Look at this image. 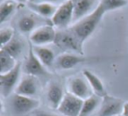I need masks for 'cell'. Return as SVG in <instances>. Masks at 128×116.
I'll return each instance as SVG.
<instances>
[{
  "instance_id": "6da1fadb",
  "label": "cell",
  "mask_w": 128,
  "mask_h": 116,
  "mask_svg": "<svg viewBox=\"0 0 128 116\" xmlns=\"http://www.w3.org/2000/svg\"><path fill=\"white\" fill-rule=\"evenodd\" d=\"M105 13V10L99 3V6L94 12L82 18L79 21L76 22L71 27H70V29L84 44V41L93 34L96 27L99 25Z\"/></svg>"
},
{
  "instance_id": "7a4b0ae2",
  "label": "cell",
  "mask_w": 128,
  "mask_h": 116,
  "mask_svg": "<svg viewBox=\"0 0 128 116\" xmlns=\"http://www.w3.org/2000/svg\"><path fill=\"white\" fill-rule=\"evenodd\" d=\"M74 16V4L73 0H66L60 6H58L56 12L51 18L52 25L56 28L64 30L67 29Z\"/></svg>"
},
{
  "instance_id": "3957f363",
  "label": "cell",
  "mask_w": 128,
  "mask_h": 116,
  "mask_svg": "<svg viewBox=\"0 0 128 116\" xmlns=\"http://www.w3.org/2000/svg\"><path fill=\"white\" fill-rule=\"evenodd\" d=\"M54 43L60 49L72 50L77 52L80 55H84L82 51L84 44L79 41L78 38L71 32L70 28L57 31L56 37Z\"/></svg>"
},
{
  "instance_id": "277c9868",
  "label": "cell",
  "mask_w": 128,
  "mask_h": 116,
  "mask_svg": "<svg viewBox=\"0 0 128 116\" xmlns=\"http://www.w3.org/2000/svg\"><path fill=\"white\" fill-rule=\"evenodd\" d=\"M82 104L84 99L70 92H67L57 111L63 116H79Z\"/></svg>"
},
{
  "instance_id": "5b68a950",
  "label": "cell",
  "mask_w": 128,
  "mask_h": 116,
  "mask_svg": "<svg viewBox=\"0 0 128 116\" xmlns=\"http://www.w3.org/2000/svg\"><path fill=\"white\" fill-rule=\"evenodd\" d=\"M124 102L122 99L110 95L102 98V102L98 116H118L122 113Z\"/></svg>"
},
{
  "instance_id": "8992f818",
  "label": "cell",
  "mask_w": 128,
  "mask_h": 116,
  "mask_svg": "<svg viewBox=\"0 0 128 116\" xmlns=\"http://www.w3.org/2000/svg\"><path fill=\"white\" fill-rule=\"evenodd\" d=\"M56 33L53 25H44L37 27L30 34V41L36 46H43L45 44L54 42Z\"/></svg>"
},
{
  "instance_id": "52a82bcc",
  "label": "cell",
  "mask_w": 128,
  "mask_h": 116,
  "mask_svg": "<svg viewBox=\"0 0 128 116\" xmlns=\"http://www.w3.org/2000/svg\"><path fill=\"white\" fill-rule=\"evenodd\" d=\"M40 100L32 97H26L15 93L12 99V106L16 113L25 114L39 107Z\"/></svg>"
},
{
  "instance_id": "ba28073f",
  "label": "cell",
  "mask_w": 128,
  "mask_h": 116,
  "mask_svg": "<svg viewBox=\"0 0 128 116\" xmlns=\"http://www.w3.org/2000/svg\"><path fill=\"white\" fill-rule=\"evenodd\" d=\"M20 70H21V63H18L17 66L11 71L4 74H0V88L4 97L9 96L16 84H18Z\"/></svg>"
},
{
  "instance_id": "9c48e42d",
  "label": "cell",
  "mask_w": 128,
  "mask_h": 116,
  "mask_svg": "<svg viewBox=\"0 0 128 116\" xmlns=\"http://www.w3.org/2000/svg\"><path fill=\"white\" fill-rule=\"evenodd\" d=\"M24 71L29 76L37 77L40 75H44L46 73V70L44 69V65L41 63L39 60L37 55H35L34 51L32 45L30 43L29 45V50L27 54V58L26 60V63L24 64Z\"/></svg>"
},
{
  "instance_id": "30bf717a",
  "label": "cell",
  "mask_w": 128,
  "mask_h": 116,
  "mask_svg": "<svg viewBox=\"0 0 128 116\" xmlns=\"http://www.w3.org/2000/svg\"><path fill=\"white\" fill-rule=\"evenodd\" d=\"M99 3L98 0H73V20L77 22L87 15L90 14L99 6Z\"/></svg>"
},
{
  "instance_id": "8fae6325",
  "label": "cell",
  "mask_w": 128,
  "mask_h": 116,
  "mask_svg": "<svg viewBox=\"0 0 128 116\" xmlns=\"http://www.w3.org/2000/svg\"><path fill=\"white\" fill-rule=\"evenodd\" d=\"M68 92L72 93L75 96L82 98V99H86L93 95L91 87L87 82L86 79H84L82 77H74L70 80L68 84Z\"/></svg>"
},
{
  "instance_id": "7c38bea8",
  "label": "cell",
  "mask_w": 128,
  "mask_h": 116,
  "mask_svg": "<svg viewBox=\"0 0 128 116\" xmlns=\"http://www.w3.org/2000/svg\"><path fill=\"white\" fill-rule=\"evenodd\" d=\"M16 94L26 97H34L37 93V82L32 76H26L16 87Z\"/></svg>"
},
{
  "instance_id": "4fadbf2b",
  "label": "cell",
  "mask_w": 128,
  "mask_h": 116,
  "mask_svg": "<svg viewBox=\"0 0 128 116\" xmlns=\"http://www.w3.org/2000/svg\"><path fill=\"white\" fill-rule=\"evenodd\" d=\"M64 95L65 93L63 92V90L60 84L57 83H51L46 92V99L50 106L57 110L63 99Z\"/></svg>"
},
{
  "instance_id": "5bb4252c",
  "label": "cell",
  "mask_w": 128,
  "mask_h": 116,
  "mask_svg": "<svg viewBox=\"0 0 128 116\" xmlns=\"http://www.w3.org/2000/svg\"><path fill=\"white\" fill-rule=\"evenodd\" d=\"M84 61H85V58L81 55L65 53L58 56V58L56 59V64L58 68L62 70H70L79 63H84Z\"/></svg>"
},
{
  "instance_id": "9a60e30c",
  "label": "cell",
  "mask_w": 128,
  "mask_h": 116,
  "mask_svg": "<svg viewBox=\"0 0 128 116\" xmlns=\"http://www.w3.org/2000/svg\"><path fill=\"white\" fill-rule=\"evenodd\" d=\"M28 7L32 12L38 13L40 16L46 17V18H52L57 10V6H55L52 3L42 2V3H35V2H28Z\"/></svg>"
},
{
  "instance_id": "2e32d148",
  "label": "cell",
  "mask_w": 128,
  "mask_h": 116,
  "mask_svg": "<svg viewBox=\"0 0 128 116\" xmlns=\"http://www.w3.org/2000/svg\"><path fill=\"white\" fill-rule=\"evenodd\" d=\"M84 76L87 80V82L89 83V84L90 85L91 89L94 91L95 94L101 97V98L107 95L103 82L100 80V78L98 76H96L93 72L90 71L88 70H84Z\"/></svg>"
},
{
  "instance_id": "e0dca14e",
  "label": "cell",
  "mask_w": 128,
  "mask_h": 116,
  "mask_svg": "<svg viewBox=\"0 0 128 116\" xmlns=\"http://www.w3.org/2000/svg\"><path fill=\"white\" fill-rule=\"evenodd\" d=\"M34 51L44 66L50 67L54 62V53L50 48L43 46H32Z\"/></svg>"
},
{
  "instance_id": "ac0fdd59",
  "label": "cell",
  "mask_w": 128,
  "mask_h": 116,
  "mask_svg": "<svg viewBox=\"0 0 128 116\" xmlns=\"http://www.w3.org/2000/svg\"><path fill=\"white\" fill-rule=\"evenodd\" d=\"M102 98L98 95H92L84 100L82 109L79 116H89L101 105Z\"/></svg>"
},
{
  "instance_id": "d6986e66",
  "label": "cell",
  "mask_w": 128,
  "mask_h": 116,
  "mask_svg": "<svg viewBox=\"0 0 128 116\" xmlns=\"http://www.w3.org/2000/svg\"><path fill=\"white\" fill-rule=\"evenodd\" d=\"M18 62L14 57L10 55L4 50L0 49V74H4L11 71L15 68Z\"/></svg>"
},
{
  "instance_id": "ffe728a7",
  "label": "cell",
  "mask_w": 128,
  "mask_h": 116,
  "mask_svg": "<svg viewBox=\"0 0 128 116\" xmlns=\"http://www.w3.org/2000/svg\"><path fill=\"white\" fill-rule=\"evenodd\" d=\"M17 7V2L13 0H4L0 5V24L7 20Z\"/></svg>"
},
{
  "instance_id": "44dd1931",
  "label": "cell",
  "mask_w": 128,
  "mask_h": 116,
  "mask_svg": "<svg viewBox=\"0 0 128 116\" xmlns=\"http://www.w3.org/2000/svg\"><path fill=\"white\" fill-rule=\"evenodd\" d=\"M22 48H23L22 41H20L18 39H17V38H13L8 44H6L4 47H1V49L6 51V53H8L12 57H14L15 59L21 53Z\"/></svg>"
},
{
  "instance_id": "7402d4cb",
  "label": "cell",
  "mask_w": 128,
  "mask_h": 116,
  "mask_svg": "<svg viewBox=\"0 0 128 116\" xmlns=\"http://www.w3.org/2000/svg\"><path fill=\"white\" fill-rule=\"evenodd\" d=\"M36 20L32 16H23L18 22V27L22 33H30L35 30Z\"/></svg>"
},
{
  "instance_id": "603a6c76",
  "label": "cell",
  "mask_w": 128,
  "mask_h": 116,
  "mask_svg": "<svg viewBox=\"0 0 128 116\" xmlns=\"http://www.w3.org/2000/svg\"><path fill=\"white\" fill-rule=\"evenodd\" d=\"M128 4V0H101L100 5L104 7L105 12L119 9Z\"/></svg>"
},
{
  "instance_id": "cb8c5ba5",
  "label": "cell",
  "mask_w": 128,
  "mask_h": 116,
  "mask_svg": "<svg viewBox=\"0 0 128 116\" xmlns=\"http://www.w3.org/2000/svg\"><path fill=\"white\" fill-rule=\"evenodd\" d=\"M14 38V30L12 27H4L0 30V44L6 46Z\"/></svg>"
},
{
  "instance_id": "d4e9b609",
  "label": "cell",
  "mask_w": 128,
  "mask_h": 116,
  "mask_svg": "<svg viewBox=\"0 0 128 116\" xmlns=\"http://www.w3.org/2000/svg\"><path fill=\"white\" fill-rule=\"evenodd\" d=\"M121 116H128V101L127 102H124V103Z\"/></svg>"
},
{
  "instance_id": "484cf974",
  "label": "cell",
  "mask_w": 128,
  "mask_h": 116,
  "mask_svg": "<svg viewBox=\"0 0 128 116\" xmlns=\"http://www.w3.org/2000/svg\"><path fill=\"white\" fill-rule=\"evenodd\" d=\"M31 2H35V3H42V2H48V3H55V2H60V1H62V0H30ZM64 2L66 0H63Z\"/></svg>"
},
{
  "instance_id": "4316f807",
  "label": "cell",
  "mask_w": 128,
  "mask_h": 116,
  "mask_svg": "<svg viewBox=\"0 0 128 116\" xmlns=\"http://www.w3.org/2000/svg\"><path fill=\"white\" fill-rule=\"evenodd\" d=\"M36 116H60V115L54 114V113H50V112H46L44 111H42V112H36Z\"/></svg>"
},
{
  "instance_id": "83f0119b",
  "label": "cell",
  "mask_w": 128,
  "mask_h": 116,
  "mask_svg": "<svg viewBox=\"0 0 128 116\" xmlns=\"http://www.w3.org/2000/svg\"><path fill=\"white\" fill-rule=\"evenodd\" d=\"M13 1H15L17 3H22V4H24V3H26L28 0H13Z\"/></svg>"
},
{
  "instance_id": "f1b7e54d",
  "label": "cell",
  "mask_w": 128,
  "mask_h": 116,
  "mask_svg": "<svg viewBox=\"0 0 128 116\" xmlns=\"http://www.w3.org/2000/svg\"><path fill=\"white\" fill-rule=\"evenodd\" d=\"M118 116H121V115H118Z\"/></svg>"
}]
</instances>
